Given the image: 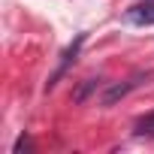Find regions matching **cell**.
<instances>
[{
  "mask_svg": "<svg viewBox=\"0 0 154 154\" xmlns=\"http://www.w3.org/2000/svg\"><path fill=\"white\" fill-rule=\"evenodd\" d=\"M127 21H130V24H139V27L154 24V0H142V3L130 6V9H127Z\"/></svg>",
  "mask_w": 154,
  "mask_h": 154,
  "instance_id": "2",
  "label": "cell"
},
{
  "mask_svg": "<svg viewBox=\"0 0 154 154\" xmlns=\"http://www.w3.org/2000/svg\"><path fill=\"white\" fill-rule=\"evenodd\" d=\"M97 85H100V79H85V82H82V88L72 94V100H75V103H85V97H88V94H91Z\"/></svg>",
  "mask_w": 154,
  "mask_h": 154,
  "instance_id": "5",
  "label": "cell"
},
{
  "mask_svg": "<svg viewBox=\"0 0 154 154\" xmlns=\"http://www.w3.org/2000/svg\"><path fill=\"white\" fill-rule=\"evenodd\" d=\"M82 42H85V33H79V36H75V39H72V45H69V48L63 51V60H60V66H57V72L51 75V79H48V85H45L48 91H51V88L57 85V79H60V75L66 72V66H69V63L75 60V54H79V48H82Z\"/></svg>",
  "mask_w": 154,
  "mask_h": 154,
  "instance_id": "3",
  "label": "cell"
},
{
  "mask_svg": "<svg viewBox=\"0 0 154 154\" xmlns=\"http://www.w3.org/2000/svg\"><path fill=\"white\" fill-rule=\"evenodd\" d=\"M133 133L136 136H154V112H145L142 118H136Z\"/></svg>",
  "mask_w": 154,
  "mask_h": 154,
  "instance_id": "4",
  "label": "cell"
},
{
  "mask_svg": "<svg viewBox=\"0 0 154 154\" xmlns=\"http://www.w3.org/2000/svg\"><path fill=\"white\" fill-rule=\"evenodd\" d=\"M151 79H154V69H139V72L130 75V79H124V82H118V85H109V88L103 91V97H100V106H115L118 100H124L130 91L148 85Z\"/></svg>",
  "mask_w": 154,
  "mask_h": 154,
  "instance_id": "1",
  "label": "cell"
}]
</instances>
